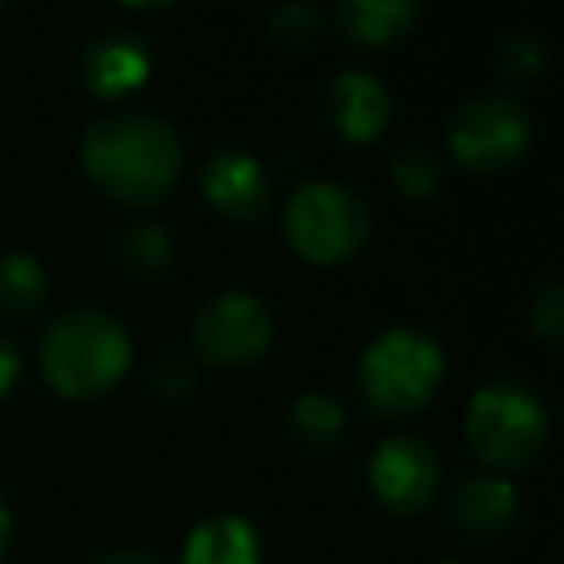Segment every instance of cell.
Masks as SVG:
<instances>
[{
	"instance_id": "6da1fadb",
	"label": "cell",
	"mask_w": 564,
	"mask_h": 564,
	"mask_svg": "<svg viewBox=\"0 0 564 564\" xmlns=\"http://www.w3.org/2000/svg\"><path fill=\"white\" fill-rule=\"evenodd\" d=\"M182 140L166 120L148 112L101 117L82 132V166L109 197L151 209L182 178Z\"/></svg>"
},
{
	"instance_id": "7a4b0ae2",
	"label": "cell",
	"mask_w": 564,
	"mask_h": 564,
	"mask_svg": "<svg viewBox=\"0 0 564 564\" xmlns=\"http://www.w3.org/2000/svg\"><path fill=\"white\" fill-rule=\"evenodd\" d=\"M40 364L47 383L63 399H97L132 364V337L105 310H70L47 325L40 340Z\"/></svg>"
},
{
	"instance_id": "3957f363",
	"label": "cell",
	"mask_w": 564,
	"mask_h": 564,
	"mask_svg": "<svg viewBox=\"0 0 564 564\" xmlns=\"http://www.w3.org/2000/svg\"><path fill=\"white\" fill-rule=\"evenodd\" d=\"M468 448L495 471H522L541 456L549 441V410L541 394L522 379H491L479 387L464 414Z\"/></svg>"
},
{
	"instance_id": "277c9868",
	"label": "cell",
	"mask_w": 564,
	"mask_h": 564,
	"mask_svg": "<svg viewBox=\"0 0 564 564\" xmlns=\"http://www.w3.org/2000/svg\"><path fill=\"white\" fill-rule=\"evenodd\" d=\"M360 394L376 414L406 417L433 402L445 379V352L422 329H387L360 356Z\"/></svg>"
},
{
	"instance_id": "5b68a950",
	"label": "cell",
	"mask_w": 564,
	"mask_h": 564,
	"mask_svg": "<svg viewBox=\"0 0 564 564\" xmlns=\"http://www.w3.org/2000/svg\"><path fill=\"white\" fill-rule=\"evenodd\" d=\"M282 236L310 263H340L368 243L371 209L345 182H302L282 209Z\"/></svg>"
},
{
	"instance_id": "8992f818",
	"label": "cell",
	"mask_w": 564,
	"mask_h": 564,
	"mask_svg": "<svg viewBox=\"0 0 564 564\" xmlns=\"http://www.w3.org/2000/svg\"><path fill=\"white\" fill-rule=\"evenodd\" d=\"M448 155L479 174H495L518 163L533 140V117L518 97L484 94L464 101L448 120Z\"/></svg>"
},
{
	"instance_id": "52a82bcc",
	"label": "cell",
	"mask_w": 564,
	"mask_h": 564,
	"mask_svg": "<svg viewBox=\"0 0 564 564\" xmlns=\"http://www.w3.org/2000/svg\"><path fill=\"white\" fill-rule=\"evenodd\" d=\"M274 314L256 294H217L194 317V348L213 368H248L271 348Z\"/></svg>"
},
{
	"instance_id": "ba28073f",
	"label": "cell",
	"mask_w": 564,
	"mask_h": 564,
	"mask_svg": "<svg viewBox=\"0 0 564 564\" xmlns=\"http://www.w3.org/2000/svg\"><path fill=\"white\" fill-rule=\"evenodd\" d=\"M371 491L394 514H422L441 491V456L414 433H394L371 453Z\"/></svg>"
},
{
	"instance_id": "9c48e42d",
	"label": "cell",
	"mask_w": 564,
	"mask_h": 564,
	"mask_svg": "<svg viewBox=\"0 0 564 564\" xmlns=\"http://www.w3.org/2000/svg\"><path fill=\"white\" fill-rule=\"evenodd\" d=\"M202 189L209 197V205L228 220H259L271 205V182L267 171L259 166V159H251L248 151L220 148L202 163Z\"/></svg>"
},
{
	"instance_id": "30bf717a",
	"label": "cell",
	"mask_w": 564,
	"mask_h": 564,
	"mask_svg": "<svg viewBox=\"0 0 564 564\" xmlns=\"http://www.w3.org/2000/svg\"><path fill=\"white\" fill-rule=\"evenodd\" d=\"M82 78L97 97H128L151 78V47L132 28H105L82 51Z\"/></svg>"
},
{
	"instance_id": "8fae6325",
	"label": "cell",
	"mask_w": 564,
	"mask_h": 564,
	"mask_svg": "<svg viewBox=\"0 0 564 564\" xmlns=\"http://www.w3.org/2000/svg\"><path fill=\"white\" fill-rule=\"evenodd\" d=\"M325 117L348 143H376L391 120V94L368 70H345L325 94Z\"/></svg>"
},
{
	"instance_id": "7c38bea8",
	"label": "cell",
	"mask_w": 564,
	"mask_h": 564,
	"mask_svg": "<svg viewBox=\"0 0 564 564\" xmlns=\"http://www.w3.org/2000/svg\"><path fill=\"white\" fill-rule=\"evenodd\" d=\"M518 518V491L507 476L479 471L468 476L453 495V522L468 538H499Z\"/></svg>"
},
{
	"instance_id": "4fadbf2b",
	"label": "cell",
	"mask_w": 564,
	"mask_h": 564,
	"mask_svg": "<svg viewBox=\"0 0 564 564\" xmlns=\"http://www.w3.org/2000/svg\"><path fill=\"white\" fill-rule=\"evenodd\" d=\"M333 20L345 43L379 51L399 43L417 24V4L414 0H340Z\"/></svg>"
},
{
	"instance_id": "5bb4252c",
	"label": "cell",
	"mask_w": 564,
	"mask_h": 564,
	"mask_svg": "<svg viewBox=\"0 0 564 564\" xmlns=\"http://www.w3.org/2000/svg\"><path fill=\"white\" fill-rule=\"evenodd\" d=\"M182 564H259V533L248 518L217 514L194 525Z\"/></svg>"
},
{
	"instance_id": "9a60e30c",
	"label": "cell",
	"mask_w": 564,
	"mask_h": 564,
	"mask_svg": "<svg viewBox=\"0 0 564 564\" xmlns=\"http://www.w3.org/2000/svg\"><path fill=\"white\" fill-rule=\"evenodd\" d=\"M47 302V271L28 251L0 256V314L32 317Z\"/></svg>"
},
{
	"instance_id": "2e32d148",
	"label": "cell",
	"mask_w": 564,
	"mask_h": 564,
	"mask_svg": "<svg viewBox=\"0 0 564 564\" xmlns=\"http://www.w3.org/2000/svg\"><path fill=\"white\" fill-rule=\"evenodd\" d=\"M174 259V240L171 228L159 220H135L120 232V263L135 274V279L151 282L159 274H166Z\"/></svg>"
},
{
	"instance_id": "e0dca14e",
	"label": "cell",
	"mask_w": 564,
	"mask_h": 564,
	"mask_svg": "<svg viewBox=\"0 0 564 564\" xmlns=\"http://www.w3.org/2000/svg\"><path fill=\"white\" fill-rule=\"evenodd\" d=\"M345 425H348V414L333 394H322V391H310L302 394L299 402L291 406L286 414V430L310 448H329L345 437Z\"/></svg>"
},
{
	"instance_id": "ac0fdd59",
	"label": "cell",
	"mask_w": 564,
	"mask_h": 564,
	"mask_svg": "<svg viewBox=\"0 0 564 564\" xmlns=\"http://www.w3.org/2000/svg\"><path fill=\"white\" fill-rule=\"evenodd\" d=\"M441 178H445V171H441V159L433 155L430 148L414 143V148L394 151V159H391V182L399 186L402 197H410V202H422V197L437 194Z\"/></svg>"
},
{
	"instance_id": "d6986e66",
	"label": "cell",
	"mask_w": 564,
	"mask_h": 564,
	"mask_svg": "<svg viewBox=\"0 0 564 564\" xmlns=\"http://www.w3.org/2000/svg\"><path fill=\"white\" fill-rule=\"evenodd\" d=\"M499 74L514 86H530L549 66V47L538 32H514L499 43Z\"/></svg>"
},
{
	"instance_id": "ffe728a7",
	"label": "cell",
	"mask_w": 564,
	"mask_h": 564,
	"mask_svg": "<svg viewBox=\"0 0 564 564\" xmlns=\"http://www.w3.org/2000/svg\"><path fill=\"white\" fill-rule=\"evenodd\" d=\"M322 28H325L322 9L310 4V0H286V4H279V9L271 12L274 40L291 43V47H310V43L322 35Z\"/></svg>"
},
{
	"instance_id": "44dd1931",
	"label": "cell",
	"mask_w": 564,
	"mask_h": 564,
	"mask_svg": "<svg viewBox=\"0 0 564 564\" xmlns=\"http://www.w3.org/2000/svg\"><path fill=\"white\" fill-rule=\"evenodd\" d=\"M530 322H533V329H538L541 340L561 345V337H564V286L561 282H545V286L533 294Z\"/></svg>"
},
{
	"instance_id": "7402d4cb",
	"label": "cell",
	"mask_w": 564,
	"mask_h": 564,
	"mask_svg": "<svg viewBox=\"0 0 564 564\" xmlns=\"http://www.w3.org/2000/svg\"><path fill=\"white\" fill-rule=\"evenodd\" d=\"M197 387V376H194V364L182 360V356H166L151 368V391L163 394V399L178 402L186 399L189 391Z\"/></svg>"
},
{
	"instance_id": "603a6c76",
	"label": "cell",
	"mask_w": 564,
	"mask_h": 564,
	"mask_svg": "<svg viewBox=\"0 0 564 564\" xmlns=\"http://www.w3.org/2000/svg\"><path fill=\"white\" fill-rule=\"evenodd\" d=\"M20 379V352L9 337H0V394H9Z\"/></svg>"
},
{
	"instance_id": "cb8c5ba5",
	"label": "cell",
	"mask_w": 564,
	"mask_h": 564,
	"mask_svg": "<svg viewBox=\"0 0 564 564\" xmlns=\"http://www.w3.org/2000/svg\"><path fill=\"white\" fill-rule=\"evenodd\" d=\"M86 564H159V561L151 553H143V549H109V553L89 556Z\"/></svg>"
},
{
	"instance_id": "d4e9b609",
	"label": "cell",
	"mask_w": 564,
	"mask_h": 564,
	"mask_svg": "<svg viewBox=\"0 0 564 564\" xmlns=\"http://www.w3.org/2000/svg\"><path fill=\"white\" fill-rule=\"evenodd\" d=\"M9 545H12V510H9V502L0 499V561H4Z\"/></svg>"
},
{
	"instance_id": "484cf974",
	"label": "cell",
	"mask_w": 564,
	"mask_h": 564,
	"mask_svg": "<svg viewBox=\"0 0 564 564\" xmlns=\"http://www.w3.org/2000/svg\"><path fill=\"white\" fill-rule=\"evenodd\" d=\"M441 564H460V561H441Z\"/></svg>"
}]
</instances>
